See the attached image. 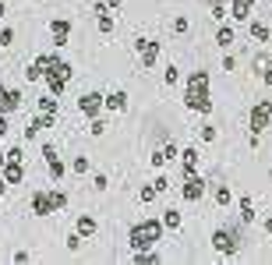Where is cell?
Instances as JSON below:
<instances>
[{
    "instance_id": "cell-1",
    "label": "cell",
    "mask_w": 272,
    "mask_h": 265,
    "mask_svg": "<svg viewBox=\"0 0 272 265\" xmlns=\"http://www.w3.org/2000/svg\"><path fill=\"white\" fill-rule=\"evenodd\" d=\"M184 106L194 113H209L212 110V92H209V71H191L187 85H184Z\"/></svg>"
},
{
    "instance_id": "cell-2",
    "label": "cell",
    "mask_w": 272,
    "mask_h": 265,
    "mask_svg": "<svg viewBox=\"0 0 272 265\" xmlns=\"http://www.w3.org/2000/svg\"><path fill=\"white\" fill-rule=\"evenodd\" d=\"M39 64H43V82L53 96H64L67 82H71V64L60 57V53H39L35 57Z\"/></svg>"
},
{
    "instance_id": "cell-3",
    "label": "cell",
    "mask_w": 272,
    "mask_h": 265,
    "mask_svg": "<svg viewBox=\"0 0 272 265\" xmlns=\"http://www.w3.org/2000/svg\"><path fill=\"white\" fill-rule=\"evenodd\" d=\"M163 219H141V223H135L131 226V234H128V244L135 248V251H148V248H155L159 244V237H163Z\"/></svg>"
},
{
    "instance_id": "cell-4",
    "label": "cell",
    "mask_w": 272,
    "mask_h": 265,
    "mask_svg": "<svg viewBox=\"0 0 272 265\" xmlns=\"http://www.w3.org/2000/svg\"><path fill=\"white\" fill-rule=\"evenodd\" d=\"M269 124H272V103H269V99H262V103H255V106H251V134L269 131Z\"/></svg>"
},
{
    "instance_id": "cell-5",
    "label": "cell",
    "mask_w": 272,
    "mask_h": 265,
    "mask_svg": "<svg viewBox=\"0 0 272 265\" xmlns=\"http://www.w3.org/2000/svg\"><path fill=\"white\" fill-rule=\"evenodd\" d=\"M103 106H106V96H99V92H85L82 99H78V110H82L85 117H99Z\"/></svg>"
},
{
    "instance_id": "cell-6",
    "label": "cell",
    "mask_w": 272,
    "mask_h": 265,
    "mask_svg": "<svg viewBox=\"0 0 272 265\" xmlns=\"http://www.w3.org/2000/svg\"><path fill=\"white\" fill-rule=\"evenodd\" d=\"M135 50L141 57L145 67H155V60H159V43H152V39H135Z\"/></svg>"
},
{
    "instance_id": "cell-7",
    "label": "cell",
    "mask_w": 272,
    "mask_h": 265,
    "mask_svg": "<svg viewBox=\"0 0 272 265\" xmlns=\"http://www.w3.org/2000/svg\"><path fill=\"white\" fill-rule=\"evenodd\" d=\"M180 195H184L187 202H198V198L205 195V180H202V177H194V173H187V177H184V187H180Z\"/></svg>"
},
{
    "instance_id": "cell-8",
    "label": "cell",
    "mask_w": 272,
    "mask_h": 265,
    "mask_svg": "<svg viewBox=\"0 0 272 265\" xmlns=\"http://www.w3.org/2000/svg\"><path fill=\"white\" fill-rule=\"evenodd\" d=\"M32 212H35V216H53V212H57L53 191H35V195H32Z\"/></svg>"
},
{
    "instance_id": "cell-9",
    "label": "cell",
    "mask_w": 272,
    "mask_h": 265,
    "mask_svg": "<svg viewBox=\"0 0 272 265\" xmlns=\"http://www.w3.org/2000/svg\"><path fill=\"white\" fill-rule=\"evenodd\" d=\"M212 248L219 255H237V237H233L230 230H216L212 234Z\"/></svg>"
},
{
    "instance_id": "cell-10",
    "label": "cell",
    "mask_w": 272,
    "mask_h": 265,
    "mask_svg": "<svg viewBox=\"0 0 272 265\" xmlns=\"http://www.w3.org/2000/svg\"><path fill=\"white\" fill-rule=\"evenodd\" d=\"M18 106H21V92H18V89H7V85H0V113H7V117H11Z\"/></svg>"
},
{
    "instance_id": "cell-11",
    "label": "cell",
    "mask_w": 272,
    "mask_h": 265,
    "mask_svg": "<svg viewBox=\"0 0 272 265\" xmlns=\"http://www.w3.org/2000/svg\"><path fill=\"white\" fill-rule=\"evenodd\" d=\"M53 32V46H67V35H71V18H53L50 21Z\"/></svg>"
},
{
    "instance_id": "cell-12",
    "label": "cell",
    "mask_w": 272,
    "mask_h": 265,
    "mask_svg": "<svg viewBox=\"0 0 272 265\" xmlns=\"http://www.w3.org/2000/svg\"><path fill=\"white\" fill-rule=\"evenodd\" d=\"M4 177H7V184L14 187V184H21V180H25V166H21L18 159H7V163H4Z\"/></svg>"
},
{
    "instance_id": "cell-13",
    "label": "cell",
    "mask_w": 272,
    "mask_h": 265,
    "mask_svg": "<svg viewBox=\"0 0 272 265\" xmlns=\"http://www.w3.org/2000/svg\"><path fill=\"white\" fill-rule=\"evenodd\" d=\"M255 74H258L265 85H272V60H269L265 53H258V57H255Z\"/></svg>"
},
{
    "instance_id": "cell-14",
    "label": "cell",
    "mask_w": 272,
    "mask_h": 265,
    "mask_svg": "<svg viewBox=\"0 0 272 265\" xmlns=\"http://www.w3.org/2000/svg\"><path fill=\"white\" fill-rule=\"evenodd\" d=\"M251 7H255V0H233V4H230V14H233V21H244V18L251 14Z\"/></svg>"
},
{
    "instance_id": "cell-15",
    "label": "cell",
    "mask_w": 272,
    "mask_h": 265,
    "mask_svg": "<svg viewBox=\"0 0 272 265\" xmlns=\"http://www.w3.org/2000/svg\"><path fill=\"white\" fill-rule=\"evenodd\" d=\"M106 110L124 113V110H128V92H110V96H106Z\"/></svg>"
},
{
    "instance_id": "cell-16",
    "label": "cell",
    "mask_w": 272,
    "mask_h": 265,
    "mask_svg": "<svg viewBox=\"0 0 272 265\" xmlns=\"http://www.w3.org/2000/svg\"><path fill=\"white\" fill-rule=\"evenodd\" d=\"M180 163H184V177L194 173V166H198V148H184V152H180Z\"/></svg>"
},
{
    "instance_id": "cell-17",
    "label": "cell",
    "mask_w": 272,
    "mask_h": 265,
    "mask_svg": "<svg viewBox=\"0 0 272 265\" xmlns=\"http://www.w3.org/2000/svg\"><path fill=\"white\" fill-rule=\"evenodd\" d=\"M251 39L255 43H269V25L265 21H251Z\"/></svg>"
},
{
    "instance_id": "cell-18",
    "label": "cell",
    "mask_w": 272,
    "mask_h": 265,
    "mask_svg": "<svg viewBox=\"0 0 272 265\" xmlns=\"http://www.w3.org/2000/svg\"><path fill=\"white\" fill-rule=\"evenodd\" d=\"M78 234L92 237V234H96V219H92V216H78Z\"/></svg>"
},
{
    "instance_id": "cell-19",
    "label": "cell",
    "mask_w": 272,
    "mask_h": 265,
    "mask_svg": "<svg viewBox=\"0 0 272 265\" xmlns=\"http://www.w3.org/2000/svg\"><path fill=\"white\" fill-rule=\"evenodd\" d=\"M163 226H166V230H180V212L177 209H166L163 212Z\"/></svg>"
},
{
    "instance_id": "cell-20",
    "label": "cell",
    "mask_w": 272,
    "mask_h": 265,
    "mask_svg": "<svg viewBox=\"0 0 272 265\" xmlns=\"http://www.w3.org/2000/svg\"><path fill=\"white\" fill-rule=\"evenodd\" d=\"M25 82H43V64H39V60H32L25 67Z\"/></svg>"
},
{
    "instance_id": "cell-21",
    "label": "cell",
    "mask_w": 272,
    "mask_h": 265,
    "mask_svg": "<svg viewBox=\"0 0 272 265\" xmlns=\"http://www.w3.org/2000/svg\"><path fill=\"white\" fill-rule=\"evenodd\" d=\"M46 166H50V177H53V180H64V170H67V166H64V159H57V156H53V159H46Z\"/></svg>"
},
{
    "instance_id": "cell-22",
    "label": "cell",
    "mask_w": 272,
    "mask_h": 265,
    "mask_svg": "<svg viewBox=\"0 0 272 265\" xmlns=\"http://www.w3.org/2000/svg\"><path fill=\"white\" fill-rule=\"evenodd\" d=\"M241 219H244V223H251V219H255V202H251L248 195L241 198Z\"/></svg>"
},
{
    "instance_id": "cell-23",
    "label": "cell",
    "mask_w": 272,
    "mask_h": 265,
    "mask_svg": "<svg viewBox=\"0 0 272 265\" xmlns=\"http://www.w3.org/2000/svg\"><path fill=\"white\" fill-rule=\"evenodd\" d=\"M216 43H219V46H233V28H230V25H223V28L216 32Z\"/></svg>"
},
{
    "instance_id": "cell-24",
    "label": "cell",
    "mask_w": 272,
    "mask_h": 265,
    "mask_svg": "<svg viewBox=\"0 0 272 265\" xmlns=\"http://www.w3.org/2000/svg\"><path fill=\"white\" fill-rule=\"evenodd\" d=\"M230 202H233V191L219 184V187H216V205H230Z\"/></svg>"
},
{
    "instance_id": "cell-25",
    "label": "cell",
    "mask_w": 272,
    "mask_h": 265,
    "mask_svg": "<svg viewBox=\"0 0 272 265\" xmlns=\"http://www.w3.org/2000/svg\"><path fill=\"white\" fill-rule=\"evenodd\" d=\"M39 110H43V113H57V96H53V92L43 96V99H39Z\"/></svg>"
},
{
    "instance_id": "cell-26",
    "label": "cell",
    "mask_w": 272,
    "mask_h": 265,
    "mask_svg": "<svg viewBox=\"0 0 272 265\" xmlns=\"http://www.w3.org/2000/svg\"><path fill=\"white\" fill-rule=\"evenodd\" d=\"M163 82H166V85H177V82H180V71H177V64H170V67L163 71Z\"/></svg>"
},
{
    "instance_id": "cell-27",
    "label": "cell",
    "mask_w": 272,
    "mask_h": 265,
    "mask_svg": "<svg viewBox=\"0 0 272 265\" xmlns=\"http://www.w3.org/2000/svg\"><path fill=\"white\" fill-rule=\"evenodd\" d=\"M71 170H74V173H89V170H92V163H89V156H78V159L71 163Z\"/></svg>"
},
{
    "instance_id": "cell-28",
    "label": "cell",
    "mask_w": 272,
    "mask_h": 265,
    "mask_svg": "<svg viewBox=\"0 0 272 265\" xmlns=\"http://www.w3.org/2000/svg\"><path fill=\"white\" fill-rule=\"evenodd\" d=\"M96 18H99V32L110 35V32H113V18H110V11H103V14H96Z\"/></svg>"
},
{
    "instance_id": "cell-29",
    "label": "cell",
    "mask_w": 272,
    "mask_h": 265,
    "mask_svg": "<svg viewBox=\"0 0 272 265\" xmlns=\"http://www.w3.org/2000/svg\"><path fill=\"white\" fill-rule=\"evenodd\" d=\"M155 195H159V191H155V184H148V187H141V195H138V198L148 205V202H155Z\"/></svg>"
},
{
    "instance_id": "cell-30",
    "label": "cell",
    "mask_w": 272,
    "mask_h": 265,
    "mask_svg": "<svg viewBox=\"0 0 272 265\" xmlns=\"http://www.w3.org/2000/svg\"><path fill=\"white\" fill-rule=\"evenodd\" d=\"M14 43V28L7 25V28H0V46H11Z\"/></svg>"
},
{
    "instance_id": "cell-31",
    "label": "cell",
    "mask_w": 272,
    "mask_h": 265,
    "mask_svg": "<svg viewBox=\"0 0 272 265\" xmlns=\"http://www.w3.org/2000/svg\"><path fill=\"white\" fill-rule=\"evenodd\" d=\"M198 134H202V141H216V128H212V124H202Z\"/></svg>"
},
{
    "instance_id": "cell-32",
    "label": "cell",
    "mask_w": 272,
    "mask_h": 265,
    "mask_svg": "<svg viewBox=\"0 0 272 265\" xmlns=\"http://www.w3.org/2000/svg\"><path fill=\"white\" fill-rule=\"evenodd\" d=\"M39 131H43V128H39L35 121H28V128H25V141H35V134H39Z\"/></svg>"
},
{
    "instance_id": "cell-33",
    "label": "cell",
    "mask_w": 272,
    "mask_h": 265,
    "mask_svg": "<svg viewBox=\"0 0 272 265\" xmlns=\"http://www.w3.org/2000/svg\"><path fill=\"white\" fill-rule=\"evenodd\" d=\"M148 163H152L155 170H163V166H166V156H163V148H159V152H152V159H148Z\"/></svg>"
},
{
    "instance_id": "cell-34",
    "label": "cell",
    "mask_w": 272,
    "mask_h": 265,
    "mask_svg": "<svg viewBox=\"0 0 272 265\" xmlns=\"http://www.w3.org/2000/svg\"><path fill=\"white\" fill-rule=\"evenodd\" d=\"M92 184H96V191H106V184H110V180H106V173H96Z\"/></svg>"
},
{
    "instance_id": "cell-35",
    "label": "cell",
    "mask_w": 272,
    "mask_h": 265,
    "mask_svg": "<svg viewBox=\"0 0 272 265\" xmlns=\"http://www.w3.org/2000/svg\"><path fill=\"white\" fill-rule=\"evenodd\" d=\"M53 205H57V209H67V195H64V191H53Z\"/></svg>"
},
{
    "instance_id": "cell-36",
    "label": "cell",
    "mask_w": 272,
    "mask_h": 265,
    "mask_svg": "<svg viewBox=\"0 0 272 265\" xmlns=\"http://www.w3.org/2000/svg\"><path fill=\"white\" fill-rule=\"evenodd\" d=\"M223 71H237V57L226 53V57H223Z\"/></svg>"
},
{
    "instance_id": "cell-37",
    "label": "cell",
    "mask_w": 272,
    "mask_h": 265,
    "mask_svg": "<svg viewBox=\"0 0 272 265\" xmlns=\"http://www.w3.org/2000/svg\"><path fill=\"white\" fill-rule=\"evenodd\" d=\"M163 156H166V163H170V159H177V145H173V141H170V145H163Z\"/></svg>"
},
{
    "instance_id": "cell-38",
    "label": "cell",
    "mask_w": 272,
    "mask_h": 265,
    "mask_svg": "<svg viewBox=\"0 0 272 265\" xmlns=\"http://www.w3.org/2000/svg\"><path fill=\"white\" fill-rule=\"evenodd\" d=\"M67 248H71V251L82 248V234H71V237H67Z\"/></svg>"
},
{
    "instance_id": "cell-39",
    "label": "cell",
    "mask_w": 272,
    "mask_h": 265,
    "mask_svg": "<svg viewBox=\"0 0 272 265\" xmlns=\"http://www.w3.org/2000/svg\"><path fill=\"white\" fill-rule=\"evenodd\" d=\"M173 32L184 35V32H187V18H177V21H173Z\"/></svg>"
},
{
    "instance_id": "cell-40",
    "label": "cell",
    "mask_w": 272,
    "mask_h": 265,
    "mask_svg": "<svg viewBox=\"0 0 272 265\" xmlns=\"http://www.w3.org/2000/svg\"><path fill=\"white\" fill-rule=\"evenodd\" d=\"M103 131H106V124H103V121H99V117H92V134H96V138H99V134H103Z\"/></svg>"
},
{
    "instance_id": "cell-41",
    "label": "cell",
    "mask_w": 272,
    "mask_h": 265,
    "mask_svg": "<svg viewBox=\"0 0 272 265\" xmlns=\"http://www.w3.org/2000/svg\"><path fill=\"white\" fill-rule=\"evenodd\" d=\"M7 134V113H0V138Z\"/></svg>"
},
{
    "instance_id": "cell-42",
    "label": "cell",
    "mask_w": 272,
    "mask_h": 265,
    "mask_svg": "<svg viewBox=\"0 0 272 265\" xmlns=\"http://www.w3.org/2000/svg\"><path fill=\"white\" fill-rule=\"evenodd\" d=\"M11 191V184H7V177H0V195H7Z\"/></svg>"
},
{
    "instance_id": "cell-43",
    "label": "cell",
    "mask_w": 272,
    "mask_h": 265,
    "mask_svg": "<svg viewBox=\"0 0 272 265\" xmlns=\"http://www.w3.org/2000/svg\"><path fill=\"white\" fill-rule=\"evenodd\" d=\"M262 230H265V234H272V216H269V219L262 223Z\"/></svg>"
},
{
    "instance_id": "cell-44",
    "label": "cell",
    "mask_w": 272,
    "mask_h": 265,
    "mask_svg": "<svg viewBox=\"0 0 272 265\" xmlns=\"http://www.w3.org/2000/svg\"><path fill=\"white\" fill-rule=\"evenodd\" d=\"M106 4H110V11H117V7H121V4H124V0H106Z\"/></svg>"
},
{
    "instance_id": "cell-45",
    "label": "cell",
    "mask_w": 272,
    "mask_h": 265,
    "mask_svg": "<svg viewBox=\"0 0 272 265\" xmlns=\"http://www.w3.org/2000/svg\"><path fill=\"white\" fill-rule=\"evenodd\" d=\"M7 14V4H4V0H0V18H4Z\"/></svg>"
},
{
    "instance_id": "cell-46",
    "label": "cell",
    "mask_w": 272,
    "mask_h": 265,
    "mask_svg": "<svg viewBox=\"0 0 272 265\" xmlns=\"http://www.w3.org/2000/svg\"><path fill=\"white\" fill-rule=\"evenodd\" d=\"M4 163H7V152H0V170H4Z\"/></svg>"
},
{
    "instance_id": "cell-47",
    "label": "cell",
    "mask_w": 272,
    "mask_h": 265,
    "mask_svg": "<svg viewBox=\"0 0 272 265\" xmlns=\"http://www.w3.org/2000/svg\"><path fill=\"white\" fill-rule=\"evenodd\" d=\"M269 177H272V170H269Z\"/></svg>"
}]
</instances>
